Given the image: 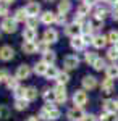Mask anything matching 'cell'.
I'll list each match as a JSON object with an SVG mask.
<instances>
[{
	"label": "cell",
	"mask_w": 118,
	"mask_h": 121,
	"mask_svg": "<svg viewBox=\"0 0 118 121\" xmlns=\"http://www.w3.org/2000/svg\"><path fill=\"white\" fill-rule=\"evenodd\" d=\"M55 23H57V24H60V26L66 24V16H65V15H57V19H55Z\"/></svg>",
	"instance_id": "7bdbcfd3"
},
{
	"label": "cell",
	"mask_w": 118,
	"mask_h": 121,
	"mask_svg": "<svg viewBox=\"0 0 118 121\" xmlns=\"http://www.w3.org/2000/svg\"><path fill=\"white\" fill-rule=\"evenodd\" d=\"M82 87L86 89V91H92V89H95L97 87V78H94V76H84L82 78Z\"/></svg>",
	"instance_id": "9c48e42d"
},
{
	"label": "cell",
	"mask_w": 118,
	"mask_h": 121,
	"mask_svg": "<svg viewBox=\"0 0 118 121\" xmlns=\"http://www.w3.org/2000/svg\"><path fill=\"white\" fill-rule=\"evenodd\" d=\"M36 44H37V52H42V55H44L45 52H49V44H47V42L42 40V42H36Z\"/></svg>",
	"instance_id": "ab89813d"
},
{
	"label": "cell",
	"mask_w": 118,
	"mask_h": 121,
	"mask_svg": "<svg viewBox=\"0 0 118 121\" xmlns=\"http://www.w3.org/2000/svg\"><path fill=\"white\" fill-rule=\"evenodd\" d=\"M81 39H82V42H84V44H92V40H94V36H92V34H82Z\"/></svg>",
	"instance_id": "b9f144b4"
},
{
	"label": "cell",
	"mask_w": 118,
	"mask_h": 121,
	"mask_svg": "<svg viewBox=\"0 0 118 121\" xmlns=\"http://www.w3.org/2000/svg\"><path fill=\"white\" fill-rule=\"evenodd\" d=\"M95 2H97V0H84V3H87L89 7H94V5H95Z\"/></svg>",
	"instance_id": "681fc988"
},
{
	"label": "cell",
	"mask_w": 118,
	"mask_h": 121,
	"mask_svg": "<svg viewBox=\"0 0 118 121\" xmlns=\"http://www.w3.org/2000/svg\"><path fill=\"white\" fill-rule=\"evenodd\" d=\"M26 121H39V118H37V116H29Z\"/></svg>",
	"instance_id": "816d5d0a"
},
{
	"label": "cell",
	"mask_w": 118,
	"mask_h": 121,
	"mask_svg": "<svg viewBox=\"0 0 118 121\" xmlns=\"http://www.w3.org/2000/svg\"><path fill=\"white\" fill-rule=\"evenodd\" d=\"M107 40L109 42H112L113 45L118 42V31H110L109 32V36H107Z\"/></svg>",
	"instance_id": "74e56055"
},
{
	"label": "cell",
	"mask_w": 118,
	"mask_h": 121,
	"mask_svg": "<svg viewBox=\"0 0 118 121\" xmlns=\"http://www.w3.org/2000/svg\"><path fill=\"white\" fill-rule=\"evenodd\" d=\"M89 100V97H87V94L86 91H76V92L73 94V103H74V107H81L82 105H86Z\"/></svg>",
	"instance_id": "277c9868"
},
{
	"label": "cell",
	"mask_w": 118,
	"mask_h": 121,
	"mask_svg": "<svg viewBox=\"0 0 118 121\" xmlns=\"http://www.w3.org/2000/svg\"><path fill=\"white\" fill-rule=\"evenodd\" d=\"M97 58H99V56H97L95 52H89V50H87V52L84 53V60H86V63H89L91 66L95 63V60H97Z\"/></svg>",
	"instance_id": "4316f807"
},
{
	"label": "cell",
	"mask_w": 118,
	"mask_h": 121,
	"mask_svg": "<svg viewBox=\"0 0 118 121\" xmlns=\"http://www.w3.org/2000/svg\"><path fill=\"white\" fill-rule=\"evenodd\" d=\"M82 121H97V116L95 115H92V113H89V115H86L84 116V120Z\"/></svg>",
	"instance_id": "7dc6e473"
},
{
	"label": "cell",
	"mask_w": 118,
	"mask_h": 121,
	"mask_svg": "<svg viewBox=\"0 0 118 121\" xmlns=\"http://www.w3.org/2000/svg\"><path fill=\"white\" fill-rule=\"evenodd\" d=\"M84 116H86V113H84V110H82L81 107H73L66 113V118L70 121H82Z\"/></svg>",
	"instance_id": "7a4b0ae2"
},
{
	"label": "cell",
	"mask_w": 118,
	"mask_h": 121,
	"mask_svg": "<svg viewBox=\"0 0 118 121\" xmlns=\"http://www.w3.org/2000/svg\"><path fill=\"white\" fill-rule=\"evenodd\" d=\"M92 68H94L95 71H102V69H105V68H107V66H105V60H104V58H97L95 63L92 65Z\"/></svg>",
	"instance_id": "d590c367"
},
{
	"label": "cell",
	"mask_w": 118,
	"mask_h": 121,
	"mask_svg": "<svg viewBox=\"0 0 118 121\" xmlns=\"http://www.w3.org/2000/svg\"><path fill=\"white\" fill-rule=\"evenodd\" d=\"M71 10V2H68V0H62L60 3H58V15H65L66 16V13Z\"/></svg>",
	"instance_id": "44dd1931"
},
{
	"label": "cell",
	"mask_w": 118,
	"mask_h": 121,
	"mask_svg": "<svg viewBox=\"0 0 118 121\" xmlns=\"http://www.w3.org/2000/svg\"><path fill=\"white\" fill-rule=\"evenodd\" d=\"M115 107H117V110H118V99L115 100Z\"/></svg>",
	"instance_id": "db71d44e"
},
{
	"label": "cell",
	"mask_w": 118,
	"mask_h": 121,
	"mask_svg": "<svg viewBox=\"0 0 118 121\" xmlns=\"http://www.w3.org/2000/svg\"><path fill=\"white\" fill-rule=\"evenodd\" d=\"M55 81H57V84H60V86H65V84L70 81V74L66 71H60V74H58V78Z\"/></svg>",
	"instance_id": "83f0119b"
},
{
	"label": "cell",
	"mask_w": 118,
	"mask_h": 121,
	"mask_svg": "<svg viewBox=\"0 0 118 121\" xmlns=\"http://www.w3.org/2000/svg\"><path fill=\"white\" fill-rule=\"evenodd\" d=\"M0 82H2V81H0Z\"/></svg>",
	"instance_id": "91938a15"
},
{
	"label": "cell",
	"mask_w": 118,
	"mask_h": 121,
	"mask_svg": "<svg viewBox=\"0 0 118 121\" xmlns=\"http://www.w3.org/2000/svg\"><path fill=\"white\" fill-rule=\"evenodd\" d=\"M13 19H15L16 23H24V21H27V15H26V11H24V8L16 10L15 15H13Z\"/></svg>",
	"instance_id": "7402d4cb"
},
{
	"label": "cell",
	"mask_w": 118,
	"mask_h": 121,
	"mask_svg": "<svg viewBox=\"0 0 118 121\" xmlns=\"http://www.w3.org/2000/svg\"><path fill=\"white\" fill-rule=\"evenodd\" d=\"M31 76V66L27 65H19L18 68H16V78L19 79H27Z\"/></svg>",
	"instance_id": "30bf717a"
},
{
	"label": "cell",
	"mask_w": 118,
	"mask_h": 121,
	"mask_svg": "<svg viewBox=\"0 0 118 121\" xmlns=\"http://www.w3.org/2000/svg\"><path fill=\"white\" fill-rule=\"evenodd\" d=\"M63 65H65L66 69H76L78 65H79V58L76 55H68V56H65Z\"/></svg>",
	"instance_id": "ba28073f"
},
{
	"label": "cell",
	"mask_w": 118,
	"mask_h": 121,
	"mask_svg": "<svg viewBox=\"0 0 118 121\" xmlns=\"http://www.w3.org/2000/svg\"><path fill=\"white\" fill-rule=\"evenodd\" d=\"M107 58L112 60V61H117V60H118V50L115 48V47H112V48L107 50Z\"/></svg>",
	"instance_id": "8d00e7d4"
},
{
	"label": "cell",
	"mask_w": 118,
	"mask_h": 121,
	"mask_svg": "<svg viewBox=\"0 0 118 121\" xmlns=\"http://www.w3.org/2000/svg\"><path fill=\"white\" fill-rule=\"evenodd\" d=\"M105 74H107V78L112 79V81L117 79V78H118V66L115 65V63L110 65V66H107V68H105Z\"/></svg>",
	"instance_id": "ac0fdd59"
},
{
	"label": "cell",
	"mask_w": 118,
	"mask_h": 121,
	"mask_svg": "<svg viewBox=\"0 0 118 121\" xmlns=\"http://www.w3.org/2000/svg\"><path fill=\"white\" fill-rule=\"evenodd\" d=\"M102 108H104V112H105V113H115V112H117L115 100H110V99L104 100V102H102Z\"/></svg>",
	"instance_id": "e0dca14e"
},
{
	"label": "cell",
	"mask_w": 118,
	"mask_h": 121,
	"mask_svg": "<svg viewBox=\"0 0 118 121\" xmlns=\"http://www.w3.org/2000/svg\"><path fill=\"white\" fill-rule=\"evenodd\" d=\"M60 110L58 108H55V110H52V112H47V121H55L60 118Z\"/></svg>",
	"instance_id": "e575fe53"
},
{
	"label": "cell",
	"mask_w": 118,
	"mask_h": 121,
	"mask_svg": "<svg viewBox=\"0 0 118 121\" xmlns=\"http://www.w3.org/2000/svg\"><path fill=\"white\" fill-rule=\"evenodd\" d=\"M13 56H15V50L10 45L0 47V60H2V61H10Z\"/></svg>",
	"instance_id": "52a82bcc"
},
{
	"label": "cell",
	"mask_w": 118,
	"mask_h": 121,
	"mask_svg": "<svg viewBox=\"0 0 118 121\" xmlns=\"http://www.w3.org/2000/svg\"><path fill=\"white\" fill-rule=\"evenodd\" d=\"M55 60H57V55H55L54 50H49V52H45V53H44V56H42V61H45L49 66L54 65Z\"/></svg>",
	"instance_id": "603a6c76"
},
{
	"label": "cell",
	"mask_w": 118,
	"mask_h": 121,
	"mask_svg": "<svg viewBox=\"0 0 118 121\" xmlns=\"http://www.w3.org/2000/svg\"><path fill=\"white\" fill-rule=\"evenodd\" d=\"M112 18L115 19V21H118V7L113 8V11H112Z\"/></svg>",
	"instance_id": "c3c4849f"
},
{
	"label": "cell",
	"mask_w": 118,
	"mask_h": 121,
	"mask_svg": "<svg viewBox=\"0 0 118 121\" xmlns=\"http://www.w3.org/2000/svg\"><path fill=\"white\" fill-rule=\"evenodd\" d=\"M7 15H8V5L0 3V16L2 18H7Z\"/></svg>",
	"instance_id": "60d3db41"
},
{
	"label": "cell",
	"mask_w": 118,
	"mask_h": 121,
	"mask_svg": "<svg viewBox=\"0 0 118 121\" xmlns=\"http://www.w3.org/2000/svg\"><path fill=\"white\" fill-rule=\"evenodd\" d=\"M54 91H55V97H57V103H65L66 102L68 94H66V87H65V86L57 84V87H55Z\"/></svg>",
	"instance_id": "8992f818"
},
{
	"label": "cell",
	"mask_w": 118,
	"mask_h": 121,
	"mask_svg": "<svg viewBox=\"0 0 118 121\" xmlns=\"http://www.w3.org/2000/svg\"><path fill=\"white\" fill-rule=\"evenodd\" d=\"M27 102H32L37 99V89L36 87H26V95H24Z\"/></svg>",
	"instance_id": "d4e9b609"
},
{
	"label": "cell",
	"mask_w": 118,
	"mask_h": 121,
	"mask_svg": "<svg viewBox=\"0 0 118 121\" xmlns=\"http://www.w3.org/2000/svg\"><path fill=\"white\" fill-rule=\"evenodd\" d=\"M57 40H58V32L55 29H47L45 32H44V42H47L49 45L55 44Z\"/></svg>",
	"instance_id": "7c38bea8"
},
{
	"label": "cell",
	"mask_w": 118,
	"mask_h": 121,
	"mask_svg": "<svg viewBox=\"0 0 118 121\" xmlns=\"http://www.w3.org/2000/svg\"><path fill=\"white\" fill-rule=\"evenodd\" d=\"M42 97H44L45 103H54V102H57V97H55V91H54V89H45V91L42 92Z\"/></svg>",
	"instance_id": "d6986e66"
},
{
	"label": "cell",
	"mask_w": 118,
	"mask_h": 121,
	"mask_svg": "<svg viewBox=\"0 0 118 121\" xmlns=\"http://www.w3.org/2000/svg\"><path fill=\"white\" fill-rule=\"evenodd\" d=\"M8 71L7 69H0V81H5L7 82V79H8Z\"/></svg>",
	"instance_id": "f6af8a7d"
},
{
	"label": "cell",
	"mask_w": 118,
	"mask_h": 121,
	"mask_svg": "<svg viewBox=\"0 0 118 121\" xmlns=\"http://www.w3.org/2000/svg\"><path fill=\"white\" fill-rule=\"evenodd\" d=\"M91 24H92V29L104 28V21H100V19H94V21H91Z\"/></svg>",
	"instance_id": "ee69618b"
},
{
	"label": "cell",
	"mask_w": 118,
	"mask_h": 121,
	"mask_svg": "<svg viewBox=\"0 0 118 121\" xmlns=\"http://www.w3.org/2000/svg\"><path fill=\"white\" fill-rule=\"evenodd\" d=\"M113 47H115V48H117V50H118V42H117V44H115V45H113Z\"/></svg>",
	"instance_id": "11a10c76"
},
{
	"label": "cell",
	"mask_w": 118,
	"mask_h": 121,
	"mask_svg": "<svg viewBox=\"0 0 118 121\" xmlns=\"http://www.w3.org/2000/svg\"><path fill=\"white\" fill-rule=\"evenodd\" d=\"M91 8H92V7H89L87 3H84V2H82L81 5L78 7V15H81V16H87V15H89V11H91Z\"/></svg>",
	"instance_id": "4dcf8cb0"
},
{
	"label": "cell",
	"mask_w": 118,
	"mask_h": 121,
	"mask_svg": "<svg viewBox=\"0 0 118 121\" xmlns=\"http://www.w3.org/2000/svg\"><path fill=\"white\" fill-rule=\"evenodd\" d=\"M37 24H39V19H37V18H27V21H26V28H29V29H36V28H37Z\"/></svg>",
	"instance_id": "f35d334b"
},
{
	"label": "cell",
	"mask_w": 118,
	"mask_h": 121,
	"mask_svg": "<svg viewBox=\"0 0 118 121\" xmlns=\"http://www.w3.org/2000/svg\"><path fill=\"white\" fill-rule=\"evenodd\" d=\"M70 45H71L73 50H82L86 44L82 42L81 37H74V39H71V40H70Z\"/></svg>",
	"instance_id": "cb8c5ba5"
},
{
	"label": "cell",
	"mask_w": 118,
	"mask_h": 121,
	"mask_svg": "<svg viewBox=\"0 0 118 121\" xmlns=\"http://www.w3.org/2000/svg\"><path fill=\"white\" fill-rule=\"evenodd\" d=\"M24 11H26L27 18H37V15L41 13V5L37 2H29L24 7Z\"/></svg>",
	"instance_id": "5b68a950"
},
{
	"label": "cell",
	"mask_w": 118,
	"mask_h": 121,
	"mask_svg": "<svg viewBox=\"0 0 118 121\" xmlns=\"http://www.w3.org/2000/svg\"><path fill=\"white\" fill-rule=\"evenodd\" d=\"M105 2H109V3H113L115 7H118V0H105Z\"/></svg>",
	"instance_id": "f5cc1de1"
},
{
	"label": "cell",
	"mask_w": 118,
	"mask_h": 121,
	"mask_svg": "<svg viewBox=\"0 0 118 121\" xmlns=\"http://www.w3.org/2000/svg\"><path fill=\"white\" fill-rule=\"evenodd\" d=\"M5 5H11V3H15V0H2Z\"/></svg>",
	"instance_id": "f907efd6"
},
{
	"label": "cell",
	"mask_w": 118,
	"mask_h": 121,
	"mask_svg": "<svg viewBox=\"0 0 118 121\" xmlns=\"http://www.w3.org/2000/svg\"><path fill=\"white\" fill-rule=\"evenodd\" d=\"M55 19H57V15L52 11H44L41 15V23H44V24H52L55 23Z\"/></svg>",
	"instance_id": "5bb4252c"
},
{
	"label": "cell",
	"mask_w": 118,
	"mask_h": 121,
	"mask_svg": "<svg viewBox=\"0 0 118 121\" xmlns=\"http://www.w3.org/2000/svg\"><path fill=\"white\" fill-rule=\"evenodd\" d=\"M107 15H109V10H107V8H102V7L95 8V13H94L95 19H100V21H104V18H105Z\"/></svg>",
	"instance_id": "f546056e"
},
{
	"label": "cell",
	"mask_w": 118,
	"mask_h": 121,
	"mask_svg": "<svg viewBox=\"0 0 118 121\" xmlns=\"http://www.w3.org/2000/svg\"><path fill=\"white\" fill-rule=\"evenodd\" d=\"M0 29L3 31V32H7V34H11V32H16V29H18V23L15 21L13 18H3L2 19V24H0Z\"/></svg>",
	"instance_id": "6da1fadb"
},
{
	"label": "cell",
	"mask_w": 118,
	"mask_h": 121,
	"mask_svg": "<svg viewBox=\"0 0 118 121\" xmlns=\"http://www.w3.org/2000/svg\"><path fill=\"white\" fill-rule=\"evenodd\" d=\"M36 37H37V31L36 29L26 28L24 31H23V39H24V42H36Z\"/></svg>",
	"instance_id": "4fadbf2b"
},
{
	"label": "cell",
	"mask_w": 118,
	"mask_h": 121,
	"mask_svg": "<svg viewBox=\"0 0 118 121\" xmlns=\"http://www.w3.org/2000/svg\"><path fill=\"white\" fill-rule=\"evenodd\" d=\"M0 34H2V32H0Z\"/></svg>",
	"instance_id": "94428289"
},
{
	"label": "cell",
	"mask_w": 118,
	"mask_h": 121,
	"mask_svg": "<svg viewBox=\"0 0 118 121\" xmlns=\"http://www.w3.org/2000/svg\"><path fill=\"white\" fill-rule=\"evenodd\" d=\"M0 3H2V0H0Z\"/></svg>",
	"instance_id": "6f0895ef"
},
{
	"label": "cell",
	"mask_w": 118,
	"mask_h": 121,
	"mask_svg": "<svg viewBox=\"0 0 118 121\" xmlns=\"http://www.w3.org/2000/svg\"><path fill=\"white\" fill-rule=\"evenodd\" d=\"M13 94H15V99L16 100H21V99H24V95H26V87H16L15 91H13Z\"/></svg>",
	"instance_id": "836d02e7"
},
{
	"label": "cell",
	"mask_w": 118,
	"mask_h": 121,
	"mask_svg": "<svg viewBox=\"0 0 118 121\" xmlns=\"http://www.w3.org/2000/svg\"><path fill=\"white\" fill-rule=\"evenodd\" d=\"M100 121H118V115L117 113H102L100 115Z\"/></svg>",
	"instance_id": "d6a6232c"
},
{
	"label": "cell",
	"mask_w": 118,
	"mask_h": 121,
	"mask_svg": "<svg viewBox=\"0 0 118 121\" xmlns=\"http://www.w3.org/2000/svg\"><path fill=\"white\" fill-rule=\"evenodd\" d=\"M7 87H8L10 91H15L16 87H19V84H18V78H16V76H10L8 79H7Z\"/></svg>",
	"instance_id": "f1b7e54d"
},
{
	"label": "cell",
	"mask_w": 118,
	"mask_h": 121,
	"mask_svg": "<svg viewBox=\"0 0 118 121\" xmlns=\"http://www.w3.org/2000/svg\"><path fill=\"white\" fill-rule=\"evenodd\" d=\"M65 34L68 36V37H81L82 36V26H79V24H74V23H71V24H66L65 26Z\"/></svg>",
	"instance_id": "3957f363"
},
{
	"label": "cell",
	"mask_w": 118,
	"mask_h": 121,
	"mask_svg": "<svg viewBox=\"0 0 118 121\" xmlns=\"http://www.w3.org/2000/svg\"><path fill=\"white\" fill-rule=\"evenodd\" d=\"M58 74H60V71L57 69V66L50 65V66H49V69H47V73H45V78H47V79H57Z\"/></svg>",
	"instance_id": "484cf974"
},
{
	"label": "cell",
	"mask_w": 118,
	"mask_h": 121,
	"mask_svg": "<svg viewBox=\"0 0 118 121\" xmlns=\"http://www.w3.org/2000/svg\"><path fill=\"white\" fill-rule=\"evenodd\" d=\"M107 37L105 36H94V40H92V45L95 47V48H104V47L107 45Z\"/></svg>",
	"instance_id": "ffe728a7"
},
{
	"label": "cell",
	"mask_w": 118,
	"mask_h": 121,
	"mask_svg": "<svg viewBox=\"0 0 118 121\" xmlns=\"http://www.w3.org/2000/svg\"><path fill=\"white\" fill-rule=\"evenodd\" d=\"M100 91H102V94H107V95L112 94L113 91H115V82H113L112 79H109V78L104 79L102 84H100Z\"/></svg>",
	"instance_id": "8fae6325"
},
{
	"label": "cell",
	"mask_w": 118,
	"mask_h": 121,
	"mask_svg": "<svg viewBox=\"0 0 118 121\" xmlns=\"http://www.w3.org/2000/svg\"><path fill=\"white\" fill-rule=\"evenodd\" d=\"M82 2H84V0H82Z\"/></svg>",
	"instance_id": "680465c9"
},
{
	"label": "cell",
	"mask_w": 118,
	"mask_h": 121,
	"mask_svg": "<svg viewBox=\"0 0 118 121\" xmlns=\"http://www.w3.org/2000/svg\"><path fill=\"white\" fill-rule=\"evenodd\" d=\"M47 69H49V65H47L45 61H37L36 65H34V73L36 74H39V76H45V73H47Z\"/></svg>",
	"instance_id": "9a60e30c"
},
{
	"label": "cell",
	"mask_w": 118,
	"mask_h": 121,
	"mask_svg": "<svg viewBox=\"0 0 118 121\" xmlns=\"http://www.w3.org/2000/svg\"><path fill=\"white\" fill-rule=\"evenodd\" d=\"M27 107H29V102H27L26 99H21V100H16V102H15V108H16L18 112H23V110H26Z\"/></svg>",
	"instance_id": "1f68e13d"
},
{
	"label": "cell",
	"mask_w": 118,
	"mask_h": 121,
	"mask_svg": "<svg viewBox=\"0 0 118 121\" xmlns=\"http://www.w3.org/2000/svg\"><path fill=\"white\" fill-rule=\"evenodd\" d=\"M42 110H44V112H52V110H55V105L54 103H45V105L42 107Z\"/></svg>",
	"instance_id": "bcb514c9"
},
{
	"label": "cell",
	"mask_w": 118,
	"mask_h": 121,
	"mask_svg": "<svg viewBox=\"0 0 118 121\" xmlns=\"http://www.w3.org/2000/svg\"><path fill=\"white\" fill-rule=\"evenodd\" d=\"M21 48H23L24 53L32 55V53H36V52H37V44H36V42H23Z\"/></svg>",
	"instance_id": "2e32d148"
},
{
	"label": "cell",
	"mask_w": 118,
	"mask_h": 121,
	"mask_svg": "<svg viewBox=\"0 0 118 121\" xmlns=\"http://www.w3.org/2000/svg\"><path fill=\"white\" fill-rule=\"evenodd\" d=\"M49 2H52V0H49Z\"/></svg>",
	"instance_id": "9f6ffc18"
}]
</instances>
